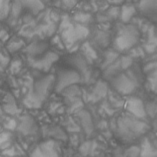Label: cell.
<instances>
[{
	"instance_id": "1",
	"label": "cell",
	"mask_w": 157,
	"mask_h": 157,
	"mask_svg": "<svg viewBox=\"0 0 157 157\" xmlns=\"http://www.w3.org/2000/svg\"><path fill=\"white\" fill-rule=\"evenodd\" d=\"M139 36V31L134 25H121L113 39V47L119 52L129 50L138 42Z\"/></svg>"
},
{
	"instance_id": "2",
	"label": "cell",
	"mask_w": 157,
	"mask_h": 157,
	"mask_svg": "<svg viewBox=\"0 0 157 157\" xmlns=\"http://www.w3.org/2000/svg\"><path fill=\"white\" fill-rule=\"evenodd\" d=\"M147 126L135 117L125 116L118 121V130L121 137L131 140L139 137L147 131Z\"/></svg>"
},
{
	"instance_id": "3",
	"label": "cell",
	"mask_w": 157,
	"mask_h": 157,
	"mask_svg": "<svg viewBox=\"0 0 157 157\" xmlns=\"http://www.w3.org/2000/svg\"><path fill=\"white\" fill-rule=\"evenodd\" d=\"M54 77L52 75L46 76L45 78L39 79L34 84V93L33 94L28 96V98L25 99L26 101H30L27 106L28 107H39L41 105V102L45 99L46 95L48 94V92L50 90L52 85L54 82Z\"/></svg>"
},
{
	"instance_id": "4",
	"label": "cell",
	"mask_w": 157,
	"mask_h": 157,
	"mask_svg": "<svg viewBox=\"0 0 157 157\" xmlns=\"http://www.w3.org/2000/svg\"><path fill=\"white\" fill-rule=\"evenodd\" d=\"M30 157H60L59 146L56 140H45L34 148Z\"/></svg>"
},
{
	"instance_id": "5",
	"label": "cell",
	"mask_w": 157,
	"mask_h": 157,
	"mask_svg": "<svg viewBox=\"0 0 157 157\" xmlns=\"http://www.w3.org/2000/svg\"><path fill=\"white\" fill-rule=\"evenodd\" d=\"M111 84L114 89L122 94H132L137 86L136 80L126 73H121L113 78Z\"/></svg>"
},
{
	"instance_id": "6",
	"label": "cell",
	"mask_w": 157,
	"mask_h": 157,
	"mask_svg": "<svg viewBox=\"0 0 157 157\" xmlns=\"http://www.w3.org/2000/svg\"><path fill=\"white\" fill-rule=\"evenodd\" d=\"M80 80V76L76 71L72 70H63L57 75L55 81V90L56 92H61L71 86L77 84Z\"/></svg>"
},
{
	"instance_id": "7",
	"label": "cell",
	"mask_w": 157,
	"mask_h": 157,
	"mask_svg": "<svg viewBox=\"0 0 157 157\" xmlns=\"http://www.w3.org/2000/svg\"><path fill=\"white\" fill-rule=\"evenodd\" d=\"M59 56L54 52H47L45 55H40L34 58H29V64L31 67L40 71L47 72L52 67V65L56 62Z\"/></svg>"
},
{
	"instance_id": "8",
	"label": "cell",
	"mask_w": 157,
	"mask_h": 157,
	"mask_svg": "<svg viewBox=\"0 0 157 157\" xmlns=\"http://www.w3.org/2000/svg\"><path fill=\"white\" fill-rule=\"evenodd\" d=\"M88 34V30L81 25H69V27L64 30L62 33V39L66 45H73L78 40L84 39Z\"/></svg>"
},
{
	"instance_id": "9",
	"label": "cell",
	"mask_w": 157,
	"mask_h": 157,
	"mask_svg": "<svg viewBox=\"0 0 157 157\" xmlns=\"http://www.w3.org/2000/svg\"><path fill=\"white\" fill-rule=\"evenodd\" d=\"M127 110L131 114L134 115V117L138 119H142L146 116L147 113L145 110V107L138 98H131L127 102Z\"/></svg>"
},
{
	"instance_id": "10",
	"label": "cell",
	"mask_w": 157,
	"mask_h": 157,
	"mask_svg": "<svg viewBox=\"0 0 157 157\" xmlns=\"http://www.w3.org/2000/svg\"><path fill=\"white\" fill-rule=\"evenodd\" d=\"M17 130L23 135H33L37 131V126L33 118L28 115H25L20 119L19 123L16 127Z\"/></svg>"
},
{
	"instance_id": "11",
	"label": "cell",
	"mask_w": 157,
	"mask_h": 157,
	"mask_svg": "<svg viewBox=\"0 0 157 157\" xmlns=\"http://www.w3.org/2000/svg\"><path fill=\"white\" fill-rule=\"evenodd\" d=\"M139 9L147 17H156V0H140Z\"/></svg>"
},
{
	"instance_id": "12",
	"label": "cell",
	"mask_w": 157,
	"mask_h": 157,
	"mask_svg": "<svg viewBox=\"0 0 157 157\" xmlns=\"http://www.w3.org/2000/svg\"><path fill=\"white\" fill-rule=\"evenodd\" d=\"M47 48L48 45L45 42H35L26 47L25 52L28 54V58H34L42 55Z\"/></svg>"
},
{
	"instance_id": "13",
	"label": "cell",
	"mask_w": 157,
	"mask_h": 157,
	"mask_svg": "<svg viewBox=\"0 0 157 157\" xmlns=\"http://www.w3.org/2000/svg\"><path fill=\"white\" fill-rule=\"evenodd\" d=\"M23 8H27L31 10L33 14H38L39 11L44 10V4L41 0H19Z\"/></svg>"
},
{
	"instance_id": "14",
	"label": "cell",
	"mask_w": 157,
	"mask_h": 157,
	"mask_svg": "<svg viewBox=\"0 0 157 157\" xmlns=\"http://www.w3.org/2000/svg\"><path fill=\"white\" fill-rule=\"evenodd\" d=\"M3 108H4L5 112L10 113V114H14L15 113H17V106L15 104L14 98L11 94H7L5 97Z\"/></svg>"
},
{
	"instance_id": "15",
	"label": "cell",
	"mask_w": 157,
	"mask_h": 157,
	"mask_svg": "<svg viewBox=\"0 0 157 157\" xmlns=\"http://www.w3.org/2000/svg\"><path fill=\"white\" fill-rule=\"evenodd\" d=\"M12 141V135L9 131H3L0 133V150L4 151L9 148Z\"/></svg>"
},
{
	"instance_id": "16",
	"label": "cell",
	"mask_w": 157,
	"mask_h": 157,
	"mask_svg": "<svg viewBox=\"0 0 157 157\" xmlns=\"http://www.w3.org/2000/svg\"><path fill=\"white\" fill-rule=\"evenodd\" d=\"M24 45L22 40L17 39H8V41L6 42V49L9 53H13L15 52H17L20 50Z\"/></svg>"
},
{
	"instance_id": "17",
	"label": "cell",
	"mask_w": 157,
	"mask_h": 157,
	"mask_svg": "<svg viewBox=\"0 0 157 157\" xmlns=\"http://www.w3.org/2000/svg\"><path fill=\"white\" fill-rule=\"evenodd\" d=\"M11 9V0H0V22L8 18Z\"/></svg>"
},
{
	"instance_id": "18",
	"label": "cell",
	"mask_w": 157,
	"mask_h": 157,
	"mask_svg": "<svg viewBox=\"0 0 157 157\" xmlns=\"http://www.w3.org/2000/svg\"><path fill=\"white\" fill-rule=\"evenodd\" d=\"M10 63V56L6 47L0 42V70H5Z\"/></svg>"
},
{
	"instance_id": "19",
	"label": "cell",
	"mask_w": 157,
	"mask_h": 157,
	"mask_svg": "<svg viewBox=\"0 0 157 157\" xmlns=\"http://www.w3.org/2000/svg\"><path fill=\"white\" fill-rule=\"evenodd\" d=\"M135 13V7L130 6H126L122 7L121 11V17L122 22L127 23L133 17V15Z\"/></svg>"
},
{
	"instance_id": "20",
	"label": "cell",
	"mask_w": 157,
	"mask_h": 157,
	"mask_svg": "<svg viewBox=\"0 0 157 157\" xmlns=\"http://www.w3.org/2000/svg\"><path fill=\"white\" fill-rule=\"evenodd\" d=\"M81 123L84 127L85 131L90 134L92 131H93V124H92V121H91V118L90 115L87 113H84L83 115L81 116Z\"/></svg>"
},
{
	"instance_id": "21",
	"label": "cell",
	"mask_w": 157,
	"mask_h": 157,
	"mask_svg": "<svg viewBox=\"0 0 157 157\" xmlns=\"http://www.w3.org/2000/svg\"><path fill=\"white\" fill-rule=\"evenodd\" d=\"M62 5L67 8H72L76 5L77 0H60Z\"/></svg>"
},
{
	"instance_id": "22",
	"label": "cell",
	"mask_w": 157,
	"mask_h": 157,
	"mask_svg": "<svg viewBox=\"0 0 157 157\" xmlns=\"http://www.w3.org/2000/svg\"><path fill=\"white\" fill-rule=\"evenodd\" d=\"M75 18H76V20H77V21L85 23V22H87V21L89 20L90 16L89 15H86V14H78V15L75 17Z\"/></svg>"
},
{
	"instance_id": "23",
	"label": "cell",
	"mask_w": 157,
	"mask_h": 157,
	"mask_svg": "<svg viewBox=\"0 0 157 157\" xmlns=\"http://www.w3.org/2000/svg\"><path fill=\"white\" fill-rule=\"evenodd\" d=\"M110 3H113V4H119V3H121L122 0H108Z\"/></svg>"
}]
</instances>
